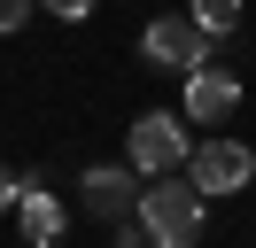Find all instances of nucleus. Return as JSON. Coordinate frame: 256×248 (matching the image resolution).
<instances>
[{"label":"nucleus","mask_w":256,"mask_h":248,"mask_svg":"<svg viewBox=\"0 0 256 248\" xmlns=\"http://www.w3.org/2000/svg\"><path fill=\"white\" fill-rule=\"evenodd\" d=\"M202 217H210V202L194 194V186L156 178V186H140V217H132V225L148 232V248H194L202 240Z\"/></svg>","instance_id":"1"},{"label":"nucleus","mask_w":256,"mask_h":248,"mask_svg":"<svg viewBox=\"0 0 256 248\" xmlns=\"http://www.w3.org/2000/svg\"><path fill=\"white\" fill-rule=\"evenodd\" d=\"M186 155H194V140H186V124H178L171 108H148V116L132 124V140H124V170L132 178H178Z\"/></svg>","instance_id":"2"},{"label":"nucleus","mask_w":256,"mask_h":248,"mask_svg":"<svg viewBox=\"0 0 256 248\" xmlns=\"http://www.w3.org/2000/svg\"><path fill=\"white\" fill-rule=\"evenodd\" d=\"M140 46H148L156 70H186L194 78V70H210V46H218V39H210L194 16H156V24L140 31Z\"/></svg>","instance_id":"3"},{"label":"nucleus","mask_w":256,"mask_h":248,"mask_svg":"<svg viewBox=\"0 0 256 248\" xmlns=\"http://www.w3.org/2000/svg\"><path fill=\"white\" fill-rule=\"evenodd\" d=\"M248 178H256V155L240 148V140H202V148L186 155V186H194L202 202H210V194H240Z\"/></svg>","instance_id":"4"},{"label":"nucleus","mask_w":256,"mask_h":248,"mask_svg":"<svg viewBox=\"0 0 256 248\" xmlns=\"http://www.w3.org/2000/svg\"><path fill=\"white\" fill-rule=\"evenodd\" d=\"M78 202H86V217H101V225H124V217L140 210V186H132V170L94 163V170L78 178Z\"/></svg>","instance_id":"5"},{"label":"nucleus","mask_w":256,"mask_h":248,"mask_svg":"<svg viewBox=\"0 0 256 248\" xmlns=\"http://www.w3.org/2000/svg\"><path fill=\"white\" fill-rule=\"evenodd\" d=\"M233 108H240V78L233 70L210 62V70L186 78V124H218V116H233Z\"/></svg>","instance_id":"6"},{"label":"nucleus","mask_w":256,"mask_h":248,"mask_svg":"<svg viewBox=\"0 0 256 248\" xmlns=\"http://www.w3.org/2000/svg\"><path fill=\"white\" fill-rule=\"evenodd\" d=\"M16 217H24V248H54V240H62V202H54L39 178H24Z\"/></svg>","instance_id":"7"},{"label":"nucleus","mask_w":256,"mask_h":248,"mask_svg":"<svg viewBox=\"0 0 256 248\" xmlns=\"http://www.w3.org/2000/svg\"><path fill=\"white\" fill-rule=\"evenodd\" d=\"M186 16H194V24L210 31V39H225V31H240V0H194Z\"/></svg>","instance_id":"8"},{"label":"nucleus","mask_w":256,"mask_h":248,"mask_svg":"<svg viewBox=\"0 0 256 248\" xmlns=\"http://www.w3.org/2000/svg\"><path fill=\"white\" fill-rule=\"evenodd\" d=\"M32 8H39V0H0V31H24V24H32Z\"/></svg>","instance_id":"9"},{"label":"nucleus","mask_w":256,"mask_h":248,"mask_svg":"<svg viewBox=\"0 0 256 248\" xmlns=\"http://www.w3.org/2000/svg\"><path fill=\"white\" fill-rule=\"evenodd\" d=\"M47 16H62V24H78V16H94V0H39Z\"/></svg>","instance_id":"10"},{"label":"nucleus","mask_w":256,"mask_h":248,"mask_svg":"<svg viewBox=\"0 0 256 248\" xmlns=\"http://www.w3.org/2000/svg\"><path fill=\"white\" fill-rule=\"evenodd\" d=\"M16 194H24V178H16L8 163H0V210H16Z\"/></svg>","instance_id":"11"},{"label":"nucleus","mask_w":256,"mask_h":248,"mask_svg":"<svg viewBox=\"0 0 256 248\" xmlns=\"http://www.w3.org/2000/svg\"><path fill=\"white\" fill-rule=\"evenodd\" d=\"M116 248H148V232H140V225L124 217V225H116Z\"/></svg>","instance_id":"12"}]
</instances>
